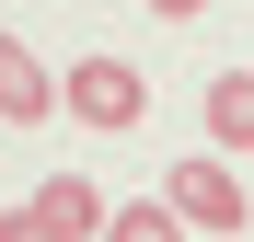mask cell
I'll return each mask as SVG.
<instances>
[{
  "mask_svg": "<svg viewBox=\"0 0 254 242\" xmlns=\"http://www.w3.org/2000/svg\"><path fill=\"white\" fill-rule=\"evenodd\" d=\"M162 196H174V208H185V231H243V219H254L220 150H196V161H174V173H162Z\"/></svg>",
  "mask_w": 254,
  "mask_h": 242,
  "instance_id": "obj_2",
  "label": "cell"
},
{
  "mask_svg": "<svg viewBox=\"0 0 254 242\" xmlns=\"http://www.w3.org/2000/svg\"><path fill=\"white\" fill-rule=\"evenodd\" d=\"M47 115H69L58 104V69L23 47V35H0V127H47Z\"/></svg>",
  "mask_w": 254,
  "mask_h": 242,
  "instance_id": "obj_3",
  "label": "cell"
},
{
  "mask_svg": "<svg viewBox=\"0 0 254 242\" xmlns=\"http://www.w3.org/2000/svg\"><path fill=\"white\" fill-rule=\"evenodd\" d=\"M196 115H208V150H254V69H220V81H208V93H196Z\"/></svg>",
  "mask_w": 254,
  "mask_h": 242,
  "instance_id": "obj_4",
  "label": "cell"
},
{
  "mask_svg": "<svg viewBox=\"0 0 254 242\" xmlns=\"http://www.w3.org/2000/svg\"><path fill=\"white\" fill-rule=\"evenodd\" d=\"M104 242H185V208L174 196H127V208L104 219Z\"/></svg>",
  "mask_w": 254,
  "mask_h": 242,
  "instance_id": "obj_6",
  "label": "cell"
},
{
  "mask_svg": "<svg viewBox=\"0 0 254 242\" xmlns=\"http://www.w3.org/2000/svg\"><path fill=\"white\" fill-rule=\"evenodd\" d=\"M58 104H69V127H93V139H139L150 127V81L127 69V58H69Z\"/></svg>",
  "mask_w": 254,
  "mask_h": 242,
  "instance_id": "obj_1",
  "label": "cell"
},
{
  "mask_svg": "<svg viewBox=\"0 0 254 242\" xmlns=\"http://www.w3.org/2000/svg\"><path fill=\"white\" fill-rule=\"evenodd\" d=\"M0 242H81V231H58V219H47V208H35V196H23V208H12V219H0Z\"/></svg>",
  "mask_w": 254,
  "mask_h": 242,
  "instance_id": "obj_7",
  "label": "cell"
},
{
  "mask_svg": "<svg viewBox=\"0 0 254 242\" xmlns=\"http://www.w3.org/2000/svg\"><path fill=\"white\" fill-rule=\"evenodd\" d=\"M35 208H47L58 231H81V242H104V219H116V208H104V185H93V173H47V185H35Z\"/></svg>",
  "mask_w": 254,
  "mask_h": 242,
  "instance_id": "obj_5",
  "label": "cell"
},
{
  "mask_svg": "<svg viewBox=\"0 0 254 242\" xmlns=\"http://www.w3.org/2000/svg\"><path fill=\"white\" fill-rule=\"evenodd\" d=\"M150 12H162V23H196V12H208V0H150Z\"/></svg>",
  "mask_w": 254,
  "mask_h": 242,
  "instance_id": "obj_8",
  "label": "cell"
}]
</instances>
